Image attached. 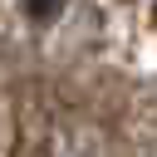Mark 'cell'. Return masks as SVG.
Segmentation results:
<instances>
[{"label":"cell","instance_id":"1","mask_svg":"<svg viewBox=\"0 0 157 157\" xmlns=\"http://www.w3.org/2000/svg\"><path fill=\"white\" fill-rule=\"evenodd\" d=\"M20 5H25V15H29L34 25H49L54 15H64V5H69V0H20Z\"/></svg>","mask_w":157,"mask_h":157}]
</instances>
